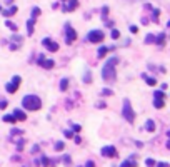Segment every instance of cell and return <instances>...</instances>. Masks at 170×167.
<instances>
[{"label": "cell", "mask_w": 170, "mask_h": 167, "mask_svg": "<svg viewBox=\"0 0 170 167\" xmlns=\"http://www.w3.org/2000/svg\"><path fill=\"white\" fill-rule=\"evenodd\" d=\"M37 64H38L40 67H44V69H54V65H55L54 60H52V59H45V55H44V54L38 55Z\"/></svg>", "instance_id": "cell-6"}, {"label": "cell", "mask_w": 170, "mask_h": 167, "mask_svg": "<svg viewBox=\"0 0 170 167\" xmlns=\"http://www.w3.org/2000/svg\"><path fill=\"white\" fill-rule=\"evenodd\" d=\"M5 2H7V3H12V2H13V0H5Z\"/></svg>", "instance_id": "cell-43"}, {"label": "cell", "mask_w": 170, "mask_h": 167, "mask_svg": "<svg viewBox=\"0 0 170 167\" xmlns=\"http://www.w3.org/2000/svg\"><path fill=\"white\" fill-rule=\"evenodd\" d=\"M67 87H69V80L62 79V82H60V90H67Z\"/></svg>", "instance_id": "cell-26"}, {"label": "cell", "mask_w": 170, "mask_h": 167, "mask_svg": "<svg viewBox=\"0 0 170 167\" xmlns=\"http://www.w3.org/2000/svg\"><path fill=\"white\" fill-rule=\"evenodd\" d=\"M108 50H110V47H100V49H98V59H104L105 54H107Z\"/></svg>", "instance_id": "cell-20"}, {"label": "cell", "mask_w": 170, "mask_h": 167, "mask_svg": "<svg viewBox=\"0 0 170 167\" xmlns=\"http://www.w3.org/2000/svg\"><path fill=\"white\" fill-rule=\"evenodd\" d=\"M63 147H65V145H63V142H57V144H55V149H57V151H63Z\"/></svg>", "instance_id": "cell-31"}, {"label": "cell", "mask_w": 170, "mask_h": 167, "mask_svg": "<svg viewBox=\"0 0 170 167\" xmlns=\"http://www.w3.org/2000/svg\"><path fill=\"white\" fill-rule=\"evenodd\" d=\"M119 37H120V32L117 30V28H113L112 30V38H119Z\"/></svg>", "instance_id": "cell-29"}, {"label": "cell", "mask_w": 170, "mask_h": 167, "mask_svg": "<svg viewBox=\"0 0 170 167\" xmlns=\"http://www.w3.org/2000/svg\"><path fill=\"white\" fill-rule=\"evenodd\" d=\"M122 114H123V117H125L127 122L132 124L133 120H135V112H133V109H132V105H130V100H129V99H125V100H123Z\"/></svg>", "instance_id": "cell-3"}, {"label": "cell", "mask_w": 170, "mask_h": 167, "mask_svg": "<svg viewBox=\"0 0 170 167\" xmlns=\"http://www.w3.org/2000/svg\"><path fill=\"white\" fill-rule=\"evenodd\" d=\"M167 27H168V28H170V20H168V24H167Z\"/></svg>", "instance_id": "cell-45"}, {"label": "cell", "mask_w": 170, "mask_h": 167, "mask_svg": "<svg viewBox=\"0 0 170 167\" xmlns=\"http://www.w3.org/2000/svg\"><path fill=\"white\" fill-rule=\"evenodd\" d=\"M65 137H67V139H72L73 132H72V130H65Z\"/></svg>", "instance_id": "cell-33"}, {"label": "cell", "mask_w": 170, "mask_h": 167, "mask_svg": "<svg viewBox=\"0 0 170 167\" xmlns=\"http://www.w3.org/2000/svg\"><path fill=\"white\" fill-rule=\"evenodd\" d=\"M143 79H145V82H147L148 85H155V84H157V79H155V77H148V75H145V74H143Z\"/></svg>", "instance_id": "cell-21"}, {"label": "cell", "mask_w": 170, "mask_h": 167, "mask_svg": "<svg viewBox=\"0 0 170 167\" xmlns=\"http://www.w3.org/2000/svg\"><path fill=\"white\" fill-rule=\"evenodd\" d=\"M22 105L28 111H38L42 107V100L37 97V95H25L22 99Z\"/></svg>", "instance_id": "cell-2"}, {"label": "cell", "mask_w": 170, "mask_h": 167, "mask_svg": "<svg viewBox=\"0 0 170 167\" xmlns=\"http://www.w3.org/2000/svg\"><path fill=\"white\" fill-rule=\"evenodd\" d=\"M73 40H77V32L67 24L65 25V42L67 44H73Z\"/></svg>", "instance_id": "cell-7"}, {"label": "cell", "mask_w": 170, "mask_h": 167, "mask_svg": "<svg viewBox=\"0 0 170 167\" xmlns=\"http://www.w3.org/2000/svg\"><path fill=\"white\" fill-rule=\"evenodd\" d=\"M113 92L110 90V89H104V90H102V95H112Z\"/></svg>", "instance_id": "cell-32"}, {"label": "cell", "mask_w": 170, "mask_h": 167, "mask_svg": "<svg viewBox=\"0 0 170 167\" xmlns=\"http://www.w3.org/2000/svg\"><path fill=\"white\" fill-rule=\"evenodd\" d=\"M12 134H15V136H20V134H22V130H17V129H13V130H12Z\"/></svg>", "instance_id": "cell-41"}, {"label": "cell", "mask_w": 170, "mask_h": 167, "mask_svg": "<svg viewBox=\"0 0 170 167\" xmlns=\"http://www.w3.org/2000/svg\"><path fill=\"white\" fill-rule=\"evenodd\" d=\"M164 105H165L164 99H154V107L155 109H162Z\"/></svg>", "instance_id": "cell-17"}, {"label": "cell", "mask_w": 170, "mask_h": 167, "mask_svg": "<svg viewBox=\"0 0 170 167\" xmlns=\"http://www.w3.org/2000/svg\"><path fill=\"white\" fill-rule=\"evenodd\" d=\"M135 165H137V162L132 161V159H127L125 162H122V164H120V167H135Z\"/></svg>", "instance_id": "cell-19"}, {"label": "cell", "mask_w": 170, "mask_h": 167, "mask_svg": "<svg viewBox=\"0 0 170 167\" xmlns=\"http://www.w3.org/2000/svg\"><path fill=\"white\" fill-rule=\"evenodd\" d=\"M85 167H95V164H94V162H92V161H88L87 164H85Z\"/></svg>", "instance_id": "cell-40"}, {"label": "cell", "mask_w": 170, "mask_h": 167, "mask_svg": "<svg viewBox=\"0 0 170 167\" xmlns=\"http://www.w3.org/2000/svg\"><path fill=\"white\" fill-rule=\"evenodd\" d=\"M17 12V7L15 5H12V7H9V9H5V10H2V13L5 17H10V15H13V13Z\"/></svg>", "instance_id": "cell-12"}, {"label": "cell", "mask_w": 170, "mask_h": 167, "mask_svg": "<svg viewBox=\"0 0 170 167\" xmlns=\"http://www.w3.org/2000/svg\"><path fill=\"white\" fill-rule=\"evenodd\" d=\"M79 7V0H63V12H73V10Z\"/></svg>", "instance_id": "cell-8"}, {"label": "cell", "mask_w": 170, "mask_h": 167, "mask_svg": "<svg viewBox=\"0 0 170 167\" xmlns=\"http://www.w3.org/2000/svg\"><path fill=\"white\" fill-rule=\"evenodd\" d=\"M158 17H160V10H158V9H152V20H154L155 24L158 22Z\"/></svg>", "instance_id": "cell-16"}, {"label": "cell", "mask_w": 170, "mask_h": 167, "mask_svg": "<svg viewBox=\"0 0 170 167\" xmlns=\"http://www.w3.org/2000/svg\"><path fill=\"white\" fill-rule=\"evenodd\" d=\"M145 164H147V167H154L155 165V161H154V159H147V161H145Z\"/></svg>", "instance_id": "cell-30"}, {"label": "cell", "mask_w": 170, "mask_h": 167, "mask_svg": "<svg viewBox=\"0 0 170 167\" xmlns=\"http://www.w3.org/2000/svg\"><path fill=\"white\" fill-rule=\"evenodd\" d=\"M0 12H2V7H0Z\"/></svg>", "instance_id": "cell-47"}, {"label": "cell", "mask_w": 170, "mask_h": 167, "mask_svg": "<svg viewBox=\"0 0 170 167\" xmlns=\"http://www.w3.org/2000/svg\"><path fill=\"white\" fill-rule=\"evenodd\" d=\"M167 149H170V140L167 142Z\"/></svg>", "instance_id": "cell-44"}, {"label": "cell", "mask_w": 170, "mask_h": 167, "mask_svg": "<svg viewBox=\"0 0 170 167\" xmlns=\"http://www.w3.org/2000/svg\"><path fill=\"white\" fill-rule=\"evenodd\" d=\"M102 155H105V157H115V155H117V149L113 147V145H107V147L102 149Z\"/></svg>", "instance_id": "cell-10"}, {"label": "cell", "mask_w": 170, "mask_h": 167, "mask_svg": "<svg viewBox=\"0 0 170 167\" xmlns=\"http://www.w3.org/2000/svg\"><path fill=\"white\" fill-rule=\"evenodd\" d=\"M145 129H147L148 132H154V130H155V122L152 119L147 120V122H145Z\"/></svg>", "instance_id": "cell-15"}, {"label": "cell", "mask_w": 170, "mask_h": 167, "mask_svg": "<svg viewBox=\"0 0 170 167\" xmlns=\"http://www.w3.org/2000/svg\"><path fill=\"white\" fill-rule=\"evenodd\" d=\"M167 136H168V137H170V130H168V132H167Z\"/></svg>", "instance_id": "cell-46"}, {"label": "cell", "mask_w": 170, "mask_h": 167, "mask_svg": "<svg viewBox=\"0 0 170 167\" xmlns=\"http://www.w3.org/2000/svg\"><path fill=\"white\" fill-rule=\"evenodd\" d=\"M107 13H108V7H104V9H102V17H107Z\"/></svg>", "instance_id": "cell-34"}, {"label": "cell", "mask_w": 170, "mask_h": 167, "mask_svg": "<svg viewBox=\"0 0 170 167\" xmlns=\"http://www.w3.org/2000/svg\"><path fill=\"white\" fill-rule=\"evenodd\" d=\"M34 27H35V19H30V20L27 22V34H28V35L34 34Z\"/></svg>", "instance_id": "cell-13"}, {"label": "cell", "mask_w": 170, "mask_h": 167, "mask_svg": "<svg viewBox=\"0 0 170 167\" xmlns=\"http://www.w3.org/2000/svg\"><path fill=\"white\" fill-rule=\"evenodd\" d=\"M80 129H82V127H80V125H77V124H73V130H75V132H80Z\"/></svg>", "instance_id": "cell-38"}, {"label": "cell", "mask_w": 170, "mask_h": 167, "mask_svg": "<svg viewBox=\"0 0 170 167\" xmlns=\"http://www.w3.org/2000/svg\"><path fill=\"white\" fill-rule=\"evenodd\" d=\"M83 82H85V84H90V82H92V77H90V70H87V72H85Z\"/></svg>", "instance_id": "cell-27"}, {"label": "cell", "mask_w": 170, "mask_h": 167, "mask_svg": "<svg viewBox=\"0 0 170 167\" xmlns=\"http://www.w3.org/2000/svg\"><path fill=\"white\" fill-rule=\"evenodd\" d=\"M155 42V35L154 34H148L147 37H145V44H154Z\"/></svg>", "instance_id": "cell-23"}, {"label": "cell", "mask_w": 170, "mask_h": 167, "mask_svg": "<svg viewBox=\"0 0 170 167\" xmlns=\"http://www.w3.org/2000/svg\"><path fill=\"white\" fill-rule=\"evenodd\" d=\"M5 107H7V100H0V109L3 111Z\"/></svg>", "instance_id": "cell-37"}, {"label": "cell", "mask_w": 170, "mask_h": 167, "mask_svg": "<svg viewBox=\"0 0 170 167\" xmlns=\"http://www.w3.org/2000/svg\"><path fill=\"white\" fill-rule=\"evenodd\" d=\"M20 82H22V79H20L19 75H15L12 79V82H9V84L5 85V90L9 92V94H15L17 89H19V85H20Z\"/></svg>", "instance_id": "cell-5"}, {"label": "cell", "mask_w": 170, "mask_h": 167, "mask_svg": "<svg viewBox=\"0 0 170 167\" xmlns=\"http://www.w3.org/2000/svg\"><path fill=\"white\" fill-rule=\"evenodd\" d=\"M157 167H170L168 164H167V162H158V165Z\"/></svg>", "instance_id": "cell-39"}, {"label": "cell", "mask_w": 170, "mask_h": 167, "mask_svg": "<svg viewBox=\"0 0 170 167\" xmlns=\"http://www.w3.org/2000/svg\"><path fill=\"white\" fill-rule=\"evenodd\" d=\"M154 99H165V94L162 90H155L154 92Z\"/></svg>", "instance_id": "cell-25"}, {"label": "cell", "mask_w": 170, "mask_h": 167, "mask_svg": "<svg viewBox=\"0 0 170 167\" xmlns=\"http://www.w3.org/2000/svg\"><path fill=\"white\" fill-rule=\"evenodd\" d=\"M165 38H167V37H165V34H158L157 37H155V44H157V45H164Z\"/></svg>", "instance_id": "cell-14"}, {"label": "cell", "mask_w": 170, "mask_h": 167, "mask_svg": "<svg viewBox=\"0 0 170 167\" xmlns=\"http://www.w3.org/2000/svg\"><path fill=\"white\" fill-rule=\"evenodd\" d=\"M119 64V59L117 57H112V59H108L107 62H105L104 69H102V77H104V80L107 84H113L117 79V72H115V65Z\"/></svg>", "instance_id": "cell-1"}, {"label": "cell", "mask_w": 170, "mask_h": 167, "mask_svg": "<svg viewBox=\"0 0 170 167\" xmlns=\"http://www.w3.org/2000/svg\"><path fill=\"white\" fill-rule=\"evenodd\" d=\"M40 13H42V10L38 9V7H34V9H32V19H37Z\"/></svg>", "instance_id": "cell-22"}, {"label": "cell", "mask_w": 170, "mask_h": 167, "mask_svg": "<svg viewBox=\"0 0 170 167\" xmlns=\"http://www.w3.org/2000/svg\"><path fill=\"white\" fill-rule=\"evenodd\" d=\"M42 44H44V47L47 49V50H50V52H57V50H58V44L54 42V40H50V38H44Z\"/></svg>", "instance_id": "cell-9"}, {"label": "cell", "mask_w": 170, "mask_h": 167, "mask_svg": "<svg viewBox=\"0 0 170 167\" xmlns=\"http://www.w3.org/2000/svg\"><path fill=\"white\" fill-rule=\"evenodd\" d=\"M130 32H132V34H137V32H139V28H137L135 25H130Z\"/></svg>", "instance_id": "cell-36"}, {"label": "cell", "mask_w": 170, "mask_h": 167, "mask_svg": "<svg viewBox=\"0 0 170 167\" xmlns=\"http://www.w3.org/2000/svg\"><path fill=\"white\" fill-rule=\"evenodd\" d=\"M37 164H42V165H45V167H47V165H50V164H52V162H50V161H48V159H47V157H42V159H40V161H37Z\"/></svg>", "instance_id": "cell-24"}, {"label": "cell", "mask_w": 170, "mask_h": 167, "mask_svg": "<svg viewBox=\"0 0 170 167\" xmlns=\"http://www.w3.org/2000/svg\"><path fill=\"white\" fill-rule=\"evenodd\" d=\"M13 117H15V119H17V122H19V120H27V115H25V112L19 111V109H17V111H13Z\"/></svg>", "instance_id": "cell-11"}, {"label": "cell", "mask_w": 170, "mask_h": 167, "mask_svg": "<svg viewBox=\"0 0 170 167\" xmlns=\"http://www.w3.org/2000/svg\"><path fill=\"white\" fill-rule=\"evenodd\" d=\"M17 149H19V151H22V149H23V140H19V142H17Z\"/></svg>", "instance_id": "cell-35"}, {"label": "cell", "mask_w": 170, "mask_h": 167, "mask_svg": "<svg viewBox=\"0 0 170 167\" xmlns=\"http://www.w3.org/2000/svg\"><path fill=\"white\" fill-rule=\"evenodd\" d=\"M5 25L9 27V28H10V30H12V32H17V25H15V24H13V22H7Z\"/></svg>", "instance_id": "cell-28"}, {"label": "cell", "mask_w": 170, "mask_h": 167, "mask_svg": "<svg viewBox=\"0 0 170 167\" xmlns=\"http://www.w3.org/2000/svg\"><path fill=\"white\" fill-rule=\"evenodd\" d=\"M3 122H9V124H15L17 119L13 117V114H9V115H3Z\"/></svg>", "instance_id": "cell-18"}, {"label": "cell", "mask_w": 170, "mask_h": 167, "mask_svg": "<svg viewBox=\"0 0 170 167\" xmlns=\"http://www.w3.org/2000/svg\"><path fill=\"white\" fill-rule=\"evenodd\" d=\"M104 38H105V35L102 30H92L90 34L87 35V40L92 42V44H98V42H102Z\"/></svg>", "instance_id": "cell-4"}, {"label": "cell", "mask_w": 170, "mask_h": 167, "mask_svg": "<svg viewBox=\"0 0 170 167\" xmlns=\"http://www.w3.org/2000/svg\"><path fill=\"white\" fill-rule=\"evenodd\" d=\"M72 139H73V140H75V142H77V144H80V137H79V136H75V137H72Z\"/></svg>", "instance_id": "cell-42"}]
</instances>
